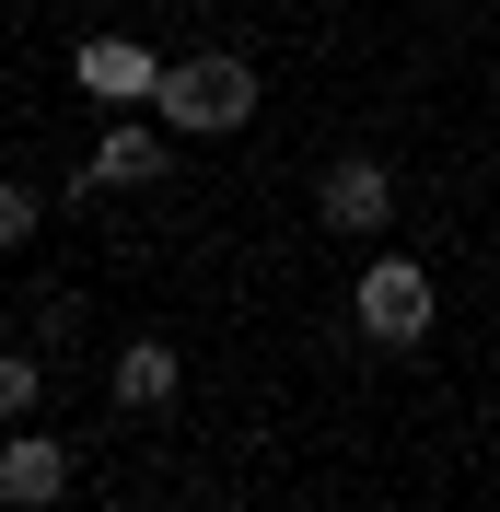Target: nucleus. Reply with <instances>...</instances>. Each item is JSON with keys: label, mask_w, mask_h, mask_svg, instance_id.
Returning a JSON list of instances; mask_svg holds the SVG:
<instances>
[{"label": "nucleus", "mask_w": 500, "mask_h": 512, "mask_svg": "<svg viewBox=\"0 0 500 512\" xmlns=\"http://www.w3.org/2000/svg\"><path fill=\"white\" fill-rule=\"evenodd\" d=\"M163 128H187V140H233L256 117V70L233 47H187V59H163V94H152Z\"/></svg>", "instance_id": "obj_1"}, {"label": "nucleus", "mask_w": 500, "mask_h": 512, "mask_svg": "<svg viewBox=\"0 0 500 512\" xmlns=\"http://www.w3.org/2000/svg\"><path fill=\"white\" fill-rule=\"evenodd\" d=\"M349 326H361L373 350H419V338H431V280H419V256H373L361 291H349Z\"/></svg>", "instance_id": "obj_2"}, {"label": "nucleus", "mask_w": 500, "mask_h": 512, "mask_svg": "<svg viewBox=\"0 0 500 512\" xmlns=\"http://www.w3.org/2000/svg\"><path fill=\"white\" fill-rule=\"evenodd\" d=\"M314 222H326V233H349V245H373V233L396 222V175H384L373 152L326 163V187H314Z\"/></svg>", "instance_id": "obj_3"}, {"label": "nucleus", "mask_w": 500, "mask_h": 512, "mask_svg": "<svg viewBox=\"0 0 500 512\" xmlns=\"http://www.w3.org/2000/svg\"><path fill=\"white\" fill-rule=\"evenodd\" d=\"M70 82H82L94 105H152V94H163V59L140 47V35H82Z\"/></svg>", "instance_id": "obj_4"}, {"label": "nucleus", "mask_w": 500, "mask_h": 512, "mask_svg": "<svg viewBox=\"0 0 500 512\" xmlns=\"http://www.w3.org/2000/svg\"><path fill=\"white\" fill-rule=\"evenodd\" d=\"M59 489H70V454L47 443L35 419H24V431H0V501H12V512H47Z\"/></svg>", "instance_id": "obj_5"}, {"label": "nucleus", "mask_w": 500, "mask_h": 512, "mask_svg": "<svg viewBox=\"0 0 500 512\" xmlns=\"http://www.w3.org/2000/svg\"><path fill=\"white\" fill-rule=\"evenodd\" d=\"M163 163H175V152H163V128L117 117V128L94 140V163H82V187H163Z\"/></svg>", "instance_id": "obj_6"}, {"label": "nucleus", "mask_w": 500, "mask_h": 512, "mask_svg": "<svg viewBox=\"0 0 500 512\" xmlns=\"http://www.w3.org/2000/svg\"><path fill=\"white\" fill-rule=\"evenodd\" d=\"M105 384H117V408H140V419H152V408H175V384H187V361L163 350V338H128Z\"/></svg>", "instance_id": "obj_7"}, {"label": "nucleus", "mask_w": 500, "mask_h": 512, "mask_svg": "<svg viewBox=\"0 0 500 512\" xmlns=\"http://www.w3.org/2000/svg\"><path fill=\"white\" fill-rule=\"evenodd\" d=\"M35 396H47V373H35V350H0V431H24Z\"/></svg>", "instance_id": "obj_8"}, {"label": "nucleus", "mask_w": 500, "mask_h": 512, "mask_svg": "<svg viewBox=\"0 0 500 512\" xmlns=\"http://www.w3.org/2000/svg\"><path fill=\"white\" fill-rule=\"evenodd\" d=\"M35 233V187H12V175H0V245H24Z\"/></svg>", "instance_id": "obj_9"}]
</instances>
